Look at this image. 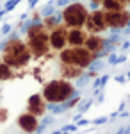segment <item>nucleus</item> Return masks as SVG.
<instances>
[{"label": "nucleus", "mask_w": 130, "mask_h": 134, "mask_svg": "<svg viewBox=\"0 0 130 134\" xmlns=\"http://www.w3.org/2000/svg\"><path fill=\"white\" fill-rule=\"evenodd\" d=\"M71 93H73V86L70 82H66V81H52L45 86V90H43V98H45V102H64V100H68L71 97Z\"/></svg>", "instance_id": "obj_2"}, {"label": "nucleus", "mask_w": 130, "mask_h": 134, "mask_svg": "<svg viewBox=\"0 0 130 134\" xmlns=\"http://www.w3.org/2000/svg\"><path fill=\"white\" fill-rule=\"evenodd\" d=\"M105 21H107V27H125L130 21V13H127L125 9L105 11Z\"/></svg>", "instance_id": "obj_7"}, {"label": "nucleus", "mask_w": 130, "mask_h": 134, "mask_svg": "<svg viewBox=\"0 0 130 134\" xmlns=\"http://www.w3.org/2000/svg\"><path fill=\"white\" fill-rule=\"evenodd\" d=\"M102 4L105 11H121L125 9L127 0H102Z\"/></svg>", "instance_id": "obj_13"}, {"label": "nucleus", "mask_w": 130, "mask_h": 134, "mask_svg": "<svg viewBox=\"0 0 130 134\" xmlns=\"http://www.w3.org/2000/svg\"><path fill=\"white\" fill-rule=\"evenodd\" d=\"M45 111V98L41 97V95H34V97H30L29 100V113L30 114H43Z\"/></svg>", "instance_id": "obj_11"}, {"label": "nucleus", "mask_w": 130, "mask_h": 134, "mask_svg": "<svg viewBox=\"0 0 130 134\" xmlns=\"http://www.w3.org/2000/svg\"><path fill=\"white\" fill-rule=\"evenodd\" d=\"M86 29L93 34H98V32H103L107 29V21H105V11H94L86 16Z\"/></svg>", "instance_id": "obj_6"}, {"label": "nucleus", "mask_w": 130, "mask_h": 134, "mask_svg": "<svg viewBox=\"0 0 130 134\" xmlns=\"http://www.w3.org/2000/svg\"><path fill=\"white\" fill-rule=\"evenodd\" d=\"M127 4H128V5H130V0H127Z\"/></svg>", "instance_id": "obj_18"}, {"label": "nucleus", "mask_w": 130, "mask_h": 134, "mask_svg": "<svg viewBox=\"0 0 130 134\" xmlns=\"http://www.w3.org/2000/svg\"><path fill=\"white\" fill-rule=\"evenodd\" d=\"M18 124H20V127L25 131V132H32V131H36L38 129V120H36V116L34 114H21L20 118H18Z\"/></svg>", "instance_id": "obj_9"}, {"label": "nucleus", "mask_w": 130, "mask_h": 134, "mask_svg": "<svg viewBox=\"0 0 130 134\" xmlns=\"http://www.w3.org/2000/svg\"><path fill=\"white\" fill-rule=\"evenodd\" d=\"M30 59L29 48L20 41V40H11L5 48H4V59L2 61L9 66H23Z\"/></svg>", "instance_id": "obj_1"}, {"label": "nucleus", "mask_w": 130, "mask_h": 134, "mask_svg": "<svg viewBox=\"0 0 130 134\" xmlns=\"http://www.w3.org/2000/svg\"><path fill=\"white\" fill-rule=\"evenodd\" d=\"M13 77V72H11V66L5 64L4 61H0V81H7Z\"/></svg>", "instance_id": "obj_15"}, {"label": "nucleus", "mask_w": 130, "mask_h": 134, "mask_svg": "<svg viewBox=\"0 0 130 134\" xmlns=\"http://www.w3.org/2000/svg\"><path fill=\"white\" fill-rule=\"evenodd\" d=\"M86 16H87V9L79 4V2H75V4H70L64 13H62V18H64V23L68 25V27H80V25H84V21H86Z\"/></svg>", "instance_id": "obj_5"}, {"label": "nucleus", "mask_w": 130, "mask_h": 134, "mask_svg": "<svg viewBox=\"0 0 130 134\" xmlns=\"http://www.w3.org/2000/svg\"><path fill=\"white\" fill-rule=\"evenodd\" d=\"M7 118V111L5 109H0V120H5Z\"/></svg>", "instance_id": "obj_16"}, {"label": "nucleus", "mask_w": 130, "mask_h": 134, "mask_svg": "<svg viewBox=\"0 0 130 134\" xmlns=\"http://www.w3.org/2000/svg\"><path fill=\"white\" fill-rule=\"evenodd\" d=\"M80 73H82V68H80V66H75V64H64V66H62V75L68 77V79L79 77Z\"/></svg>", "instance_id": "obj_14"}, {"label": "nucleus", "mask_w": 130, "mask_h": 134, "mask_svg": "<svg viewBox=\"0 0 130 134\" xmlns=\"http://www.w3.org/2000/svg\"><path fill=\"white\" fill-rule=\"evenodd\" d=\"M61 61L64 64H75V66L84 68L94 61V52L87 50L84 47H71L61 52Z\"/></svg>", "instance_id": "obj_3"}, {"label": "nucleus", "mask_w": 130, "mask_h": 134, "mask_svg": "<svg viewBox=\"0 0 130 134\" xmlns=\"http://www.w3.org/2000/svg\"><path fill=\"white\" fill-rule=\"evenodd\" d=\"M86 38H87V34L84 31H80L79 27H75V29H71L68 32V43L71 47H82L84 41H86Z\"/></svg>", "instance_id": "obj_10"}, {"label": "nucleus", "mask_w": 130, "mask_h": 134, "mask_svg": "<svg viewBox=\"0 0 130 134\" xmlns=\"http://www.w3.org/2000/svg\"><path fill=\"white\" fill-rule=\"evenodd\" d=\"M84 45H86V48L91 52H96L102 50L103 48V40H102L100 36H96V34H93V36H87L86 38V41H84Z\"/></svg>", "instance_id": "obj_12"}, {"label": "nucleus", "mask_w": 130, "mask_h": 134, "mask_svg": "<svg viewBox=\"0 0 130 134\" xmlns=\"http://www.w3.org/2000/svg\"><path fill=\"white\" fill-rule=\"evenodd\" d=\"M93 2H96V4H102V0H93Z\"/></svg>", "instance_id": "obj_17"}, {"label": "nucleus", "mask_w": 130, "mask_h": 134, "mask_svg": "<svg viewBox=\"0 0 130 134\" xmlns=\"http://www.w3.org/2000/svg\"><path fill=\"white\" fill-rule=\"evenodd\" d=\"M48 43L52 45V48L55 50H62L68 43V31L66 27H55L54 32L48 36Z\"/></svg>", "instance_id": "obj_8"}, {"label": "nucleus", "mask_w": 130, "mask_h": 134, "mask_svg": "<svg viewBox=\"0 0 130 134\" xmlns=\"http://www.w3.org/2000/svg\"><path fill=\"white\" fill-rule=\"evenodd\" d=\"M50 47L48 43V34L45 32V29L41 25H32L29 29V52H32L34 55H43L46 54Z\"/></svg>", "instance_id": "obj_4"}]
</instances>
